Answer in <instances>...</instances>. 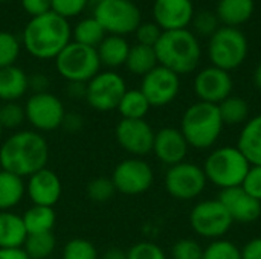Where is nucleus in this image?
<instances>
[{
    "label": "nucleus",
    "instance_id": "obj_32",
    "mask_svg": "<svg viewBox=\"0 0 261 259\" xmlns=\"http://www.w3.org/2000/svg\"><path fill=\"white\" fill-rule=\"evenodd\" d=\"M57 241L52 232L28 235L23 244V250L31 259L49 258L55 250Z\"/></svg>",
    "mask_w": 261,
    "mask_h": 259
},
{
    "label": "nucleus",
    "instance_id": "obj_15",
    "mask_svg": "<svg viewBox=\"0 0 261 259\" xmlns=\"http://www.w3.org/2000/svg\"><path fill=\"white\" fill-rule=\"evenodd\" d=\"M154 131L145 119H121L115 136L118 143L130 154L142 157L153 151Z\"/></svg>",
    "mask_w": 261,
    "mask_h": 259
},
{
    "label": "nucleus",
    "instance_id": "obj_7",
    "mask_svg": "<svg viewBox=\"0 0 261 259\" xmlns=\"http://www.w3.org/2000/svg\"><path fill=\"white\" fill-rule=\"evenodd\" d=\"M208 55L214 67L222 70H234L240 67L248 55L246 37L237 27H219L210 37Z\"/></svg>",
    "mask_w": 261,
    "mask_h": 259
},
{
    "label": "nucleus",
    "instance_id": "obj_9",
    "mask_svg": "<svg viewBox=\"0 0 261 259\" xmlns=\"http://www.w3.org/2000/svg\"><path fill=\"white\" fill-rule=\"evenodd\" d=\"M190 224L202 238L220 240L234 221L220 200H203L191 209Z\"/></svg>",
    "mask_w": 261,
    "mask_h": 259
},
{
    "label": "nucleus",
    "instance_id": "obj_13",
    "mask_svg": "<svg viewBox=\"0 0 261 259\" xmlns=\"http://www.w3.org/2000/svg\"><path fill=\"white\" fill-rule=\"evenodd\" d=\"M154 176L151 166L139 157L121 162L112 174L115 189L125 195L144 194L151 188Z\"/></svg>",
    "mask_w": 261,
    "mask_h": 259
},
{
    "label": "nucleus",
    "instance_id": "obj_2",
    "mask_svg": "<svg viewBox=\"0 0 261 259\" xmlns=\"http://www.w3.org/2000/svg\"><path fill=\"white\" fill-rule=\"evenodd\" d=\"M70 37L72 29L69 21L52 11L32 17L23 31L26 50L38 60H55L70 43Z\"/></svg>",
    "mask_w": 261,
    "mask_h": 259
},
{
    "label": "nucleus",
    "instance_id": "obj_4",
    "mask_svg": "<svg viewBox=\"0 0 261 259\" xmlns=\"http://www.w3.org/2000/svg\"><path fill=\"white\" fill-rule=\"evenodd\" d=\"M223 127L219 107L216 104L199 101L185 110L180 131L190 147L206 150L219 140Z\"/></svg>",
    "mask_w": 261,
    "mask_h": 259
},
{
    "label": "nucleus",
    "instance_id": "obj_39",
    "mask_svg": "<svg viewBox=\"0 0 261 259\" xmlns=\"http://www.w3.org/2000/svg\"><path fill=\"white\" fill-rule=\"evenodd\" d=\"M127 259H167V256L158 244L141 241L130 247L127 252Z\"/></svg>",
    "mask_w": 261,
    "mask_h": 259
},
{
    "label": "nucleus",
    "instance_id": "obj_8",
    "mask_svg": "<svg viewBox=\"0 0 261 259\" xmlns=\"http://www.w3.org/2000/svg\"><path fill=\"white\" fill-rule=\"evenodd\" d=\"M93 17L110 35L124 37L141 24V11L132 0H101L93 6Z\"/></svg>",
    "mask_w": 261,
    "mask_h": 259
},
{
    "label": "nucleus",
    "instance_id": "obj_40",
    "mask_svg": "<svg viewBox=\"0 0 261 259\" xmlns=\"http://www.w3.org/2000/svg\"><path fill=\"white\" fill-rule=\"evenodd\" d=\"M87 3L89 0H52V12L67 20L80 15L86 9Z\"/></svg>",
    "mask_w": 261,
    "mask_h": 259
},
{
    "label": "nucleus",
    "instance_id": "obj_25",
    "mask_svg": "<svg viewBox=\"0 0 261 259\" xmlns=\"http://www.w3.org/2000/svg\"><path fill=\"white\" fill-rule=\"evenodd\" d=\"M128 50H130V46H128L127 40L119 35L106 37L96 47L101 64H104L107 67H119V66L125 64Z\"/></svg>",
    "mask_w": 261,
    "mask_h": 259
},
{
    "label": "nucleus",
    "instance_id": "obj_29",
    "mask_svg": "<svg viewBox=\"0 0 261 259\" xmlns=\"http://www.w3.org/2000/svg\"><path fill=\"white\" fill-rule=\"evenodd\" d=\"M150 107V102L141 90H127L116 110L122 119H144Z\"/></svg>",
    "mask_w": 261,
    "mask_h": 259
},
{
    "label": "nucleus",
    "instance_id": "obj_53",
    "mask_svg": "<svg viewBox=\"0 0 261 259\" xmlns=\"http://www.w3.org/2000/svg\"><path fill=\"white\" fill-rule=\"evenodd\" d=\"M132 2H133V0H132Z\"/></svg>",
    "mask_w": 261,
    "mask_h": 259
},
{
    "label": "nucleus",
    "instance_id": "obj_24",
    "mask_svg": "<svg viewBox=\"0 0 261 259\" xmlns=\"http://www.w3.org/2000/svg\"><path fill=\"white\" fill-rule=\"evenodd\" d=\"M254 0H220L217 6V18L229 27L246 23L254 14Z\"/></svg>",
    "mask_w": 261,
    "mask_h": 259
},
{
    "label": "nucleus",
    "instance_id": "obj_52",
    "mask_svg": "<svg viewBox=\"0 0 261 259\" xmlns=\"http://www.w3.org/2000/svg\"><path fill=\"white\" fill-rule=\"evenodd\" d=\"M0 2H8V0H0Z\"/></svg>",
    "mask_w": 261,
    "mask_h": 259
},
{
    "label": "nucleus",
    "instance_id": "obj_38",
    "mask_svg": "<svg viewBox=\"0 0 261 259\" xmlns=\"http://www.w3.org/2000/svg\"><path fill=\"white\" fill-rule=\"evenodd\" d=\"M171 258L173 259H203L202 246L191 238L179 240L171 247Z\"/></svg>",
    "mask_w": 261,
    "mask_h": 259
},
{
    "label": "nucleus",
    "instance_id": "obj_1",
    "mask_svg": "<svg viewBox=\"0 0 261 259\" xmlns=\"http://www.w3.org/2000/svg\"><path fill=\"white\" fill-rule=\"evenodd\" d=\"M49 147L46 139L37 131H18L0 145V166L3 171L18 177H31L46 168Z\"/></svg>",
    "mask_w": 261,
    "mask_h": 259
},
{
    "label": "nucleus",
    "instance_id": "obj_3",
    "mask_svg": "<svg viewBox=\"0 0 261 259\" xmlns=\"http://www.w3.org/2000/svg\"><path fill=\"white\" fill-rule=\"evenodd\" d=\"M159 66L167 67L176 75L193 72L200 61V44L188 29L164 31L154 46Z\"/></svg>",
    "mask_w": 261,
    "mask_h": 259
},
{
    "label": "nucleus",
    "instance_id": "obj_45",
    "mask_svg": "<svg viewBox=\"0 0 261 259\" xmlns=\"http://www.w3.org/2000/svg\"><path fill=\"white\" fill-rule=\"evenodd\" d=\"M242 259H261V238H254L242 249Z\"/></svg>",
    "mask_w": 261,
    "mask_h": 259
},
{
    "label": "nucleus",
    "instance_id": "obj_34",
    "mask_svg": "<svg viewBox=\"0 0 261 259\" xmlns=\"http://www.w3.org/2000/svg\"><path fill=\"white\" fill-rule=\"evenodd\" d=\"M20 55V41L15 35L0 31V69L14 66Z\"/></svg>",
    "mask_w": 261,
    "mask_h": 259
},
{
    "label": "nucleus",
    "instance_id": "obj_27",
    "mask_svg": "<svg viewBox=\"0 0 261 259\" xmlns=\"http://www.w3.org/2000/svg\"><path fill=\"white\" fill-rule=\"evenodd\" d=\"M125 66H127L128 72H132L135 75L145 76L154 67L159 66L154 47L144 46V44H135L128 50V56H127Z\"/></svg>",
    "mask_w": 261,
    "mask_h": 259
},
{
    "label": "nucleus",
    "instance_id": "obj_44",
    "mask_svg": "<svg viewBox=\"0 0 261 259\" xmlns=\"http://www.w3.org/2000/svg\"><path fill=\"white\" fill-rule=\"evenodd\" d=\"M21 6L29 15L38 17L52 11V0H21Z\"/></svg>",
    "mask_w": 261,
    "mask_h": 259
},
{
    "label": "nucleus",
    "instance_id": "obj_28",
    "mask_svg": "<svg viewBox=\"0 0 261 259\" xmlns=\"http://www.w3.org/2000/svg\"><path fill=\"white\" fill-rule=\"evenodd\" d=\"M21 218H23L28 235L52 232L55 221H57V215L52 208L35 206V205L31 209H28Z\"/></svg>",
    "mask_w": 261,
    "mask_h": 259
},
{
    "label": "nucleus",
    "instance_id": "obj_21",
    "mask_svg": "<svg viewBox=\"0 0 261 259\" xmlns=\"http://www.w3.org/2000/svg\"><path fill=\"white\" fill-rule=\"evenodd\" d=\"M26 237L23 218L9 211H0V249L23 247Z\"/></svg>",
    "mask_w": 261,
    "mask_h": 259
},
{
    "label": "nucleus",
    "instance_id": "obj_42",
    "mask_svg": "<svg viewBox=\"0 0 261 259\" xmlns=\"http://www.w3.org/2000/svg\"><path fill=\"white\" fill-rule=\"evenodd\" d=\"M135 32H136L138 44L154 47L158 44V41H159L164 31L156 23H141Z\"/></svg>",
    "mask_w": 261,
    "mask_h": 259
},
{
    "label": "nucleus",
    "instance_id": "obj_14",
    "mask_svg": "<svg viewBox=\"0 0 261 259\" xmlns=\"http://www.w3.org/2000/svg\"><path fill=\"white\" fill-rule=\"evenodd\" d=\"M139 90L144 93L151 107L168 105L179 95V75L164 66H158L150 73L142 76V84Z\"/></svg>",
    "mask_w": 261,
    "mask_h": 259
},
{
    "label": "nucleus",
    "instance_id": "obj_48",
    "mask_svg": "<svg viewBox=\"0 0 261 259\" xmlns=\"http://www.w3.org/2000/svg\"><path fill=\"white\" fill-rule=\"evenodd\" d=\"M69 95L75 98H86V84L84 82H69Z\"/></svg>",
    "mask_w": 261,
    "mask_h": 259
},
{
    "label": "nucleus",
    "instance_id": "obj_43",
    "mask_svg": "<svg viewBox=\"0 0 261 259\" xmlns=\"http://www.w3.org/2000/svg\"><path fill=\"white\" fill-rule=\"evenodd\" d=\"M242 188L249 195H252L254 198L261 202V165H251V168L242 183Z\"/></svg>",
    "mask_w": 261,
    "mask_h": 259
},
{
    "label": "nucleus",
    "instance_id": "obj_20",
    "mask_svg": "<svg viewBox=\"0 0 261 259\" xmlns=\"http://www.w3.org/2000/svg\"><path fill=\"white\" fill-rule=\"evenodd\" d=\"M188 148L190 145L187 139L184 137L182 131L177 128L167 127L154 134L153 153L162 163L168 166L185 162Z\"/></svg>",
    "mask_w": 261,
    "mask_h": 259
},
{
    "label": "nucleus",
    "instance_id": "obj_51",
    "mask_svg": "<svg viewBox=\"0 0 261 259\" xmlns=\"http://www.w3.org/2000/svg\"><path fill=\"white\" fill-rule=\"evenodd\" d=\"M2 133H3V128H2V125H0V140H2Z\"/></svg>",
    "mask_w": 261,
    "mask_h": 259
},
{
    "label": "nucleus",
    "instance_id": "obj_36",
    "mask_svg": "<svg viewBox=\"0 0 261 259\" xmlns=\"http://www.w3.org/2000/svg\"><path fill=\"white\" fill-rule=\"evenodd\" d=\"M116 189L112 179L96 177L87 185V195L95 203H106L115 195Z\"/></svg>",
    "mask_w": 261,
    "mask_h": 259
},
{
    "label": "nucleus",
    "instance_id": "obj_35",
    "mask_svg": "<svg viewBox=\"0 0 261 259\" xmlns=\"http://www.w3.org/2000/svg\"><path fill=\"white\" fill-rule=\"evenodd\" d=\"M63 259H99L96 247L84 240V238H75L70 240L63 250Z\"/></svg>",
    "mask_w": 261,
    "mask_h": 259
},
{
    "label": "nucleus",
    "instance_id": "obj_22",
    "mask_svg": "<svg viewBox=\"0 0 261 259\" xmlns=\"http://www.w3.org/2000/svg\"><path fill=\"white\" fill-rule=\"evenodd\" d=\"M29 89L28 75L17 66L0 69V101L17 102Z\"/></svg>",
    "mask_w": 261,
    "mask_h": 259
},
{
    "label": "nucleus",
    "instance_id": "obj_17",
    "mask_svg": "<svg viewBox=\"0 0 261 259\" xmlns=\"http://www.w3.org/2000/svg\"><path fill=\"white\" fill-rule=\"evenodd\" d=\"M219 200L226 208L234 223L249 224L261 217V202L249 195L242 186L222 189Z\"/></svg>",
    "mask_w": 261,
    "mask_h": 259
},
{
    "label": "nucleus",
    "instance_id": "obj_41",
    "mask_svg": "<svg viewBox=\"0 0 261 259\" xmlns=\"http://www.w3.org/2000/svg\"><path fill=\"white\" fill-rule=\"evenodd\" d=\"M193 24L197 34L203 37H213L219 29V18L210 11H202L193 17Z\"/></svg>",
    "mask_w": 261,
    "mask_h": 259
},
{
    "label": "nucleus",
    "instance_id": "obj_50",
    "mask_svg": "<svg viewBox=\"0 0 261 259\" xmlns=\"http://www.w3.org/2000/svg\"><path fill=\"white\" fill-rule=\"evenodd\" d=\"M254 82H255V87L261 92V63L257 66L255 69V73H254Z\"/></svg>",
    "mask_w": 261,
    "mask_h": 259
},
{
    "label": "nucleus",
    "instance_id": "obj_37",
    "mask_svg": "<svg viewBox=\"0 0 261 259\" xmlns=\"http://www.w3.org/2000/svg\"><path fill=\"white\" fill-rule=\"evenodd\" d=\"M26 119L24 108L17 102H3L0 105V125L2 128H17Z\"/></svg>",
    "mask_w": 261,
    "mask_h": 259
},
{
    "label": "nucleus",
    "instance_id": "obj_10",
    "mask_svg": "<svg viewBox=\"0 0 261 259\" xmlns=\"http://www.w3.org/2000/svg\"><path fill=\"white\" fill-rule=\"evenodd\" d=\"M206 176L203 168L182 162L168 168L165 174V188L168 194L177 200H193L206 188Z\"/></svg>",
    "mask_w": 261,
    "mask_h": 259
},
{
    "label": "nucleus",
    "instance_id": "obj_11",
    "mask_svg": "<svg viewBox=\"0 0 261 259\" xmlns=\"http://www.w3.org/2000/svg\"><path fill=\"white\" fill-rule=\"evenodd\" d=\"M125 92V81L116 72H99L86 84V99L98 111L118 108Z\"/></svg>",
    "mask_w": 261,
    "mask_h": 259
},
{
    "label": "nucleus",
    "instance_id": "obj_33",
    "mask_svg": "<svg viewBox=\"0 0 261 259\" xmlns=\"http://www.w3.org/2000/svg\"><path fill=\"white\" fill-rule=\"evenodd\" d=\"M203 259H242V249L232 241L214 240L206 249H203Z\"/></svg>",
    "mask_w": 261,
    "mask_h": 259
},
{
    "label": "nucleus",
    "instance_id": "obj_18",
    "mask_svg": "<svg viewBox=\"0 0 261 259\" xmlns=\"http://www.w3.org/2000/svg\"><path fill=\"white\" fill-rule=\"evenodd\" d=\"M153 17L162 31L187 29L193 21L194 8L191 0H156L153 5Z\"/></svg>",
    "mask_w": 261,
    "mask_h": 259
},
{
    "label": "nucleus",
    "instance_id": "obj_30",
    "mask_svg": "<svg viewBox=\"0 0 261 259\" xmlns=\"http://www.w3.org/2000/svg\"><path fill=\"white\" fill-rule=\"evenodd\" d=\"M72 35L75 43L96 49L99 43L106 38V31L95 17H89L76 23Z\"/></svg>",
    "mask_w": 261,
    "mask_h": 259
},
{
    "label": "nucleus",
    "instance_id": "obj_47",
    "mask_svg": "<svg viewBox=\"0 0 261 259\" xmlns=\"http://www.w3.org/2000/svg\"><path fill=\"white\" fill-rule=\"evenodd\" d=\"M0 259H31L23 247L17 249H0Z\"/></svg>",
    "mask_w": 261,
    "mask_h": 259
},
{
    "label": "nucleus",
    "instance_id": "obj_5",
    "mask_svg": "<svg viewBox=\"0 0 261 259\" xmlns=\"http://www.w3.org/2000/svg\"><path fill=\"white\" fill-rule=\"evenodd\" d=\"M249 168L251 163L237 147H222L214 150L203 165L206 180L220 189L242 186Z\"/></svg>",
    "mask_w": 261,
    "mask_h": 259
},
{
    "label": "nucleus",
    "instance_id": "obj_12",
    "mask_svg": "<svg viewBox=\"0 0 261 259\" xmlns=\"http://www.w3.org/2000/svg\"><path fill=\"white\" fill-rule=\"evenodd\" d=\"M24 114L28 122L38 131H54L64 122V105L63 102L49 92L34 93L26 105Z\"/></svg>",
    "mask_w": 261,
    "mask_h": 259
},
{
    "label": "nucleus",
    "instance_id": "obj_19",
    "mask_svg": "<svg viewBox=\"0 0 261 259\" xmlns=\"http://www.w3.org/2000/svg\"><path fill=\"white\" fill-rule=\"evenodd\" d=\"M61 180L60 177L47 168H43L32 174L26 185V192L35 206L54 208L61 197Z\"/></svg>",
    "mask_w": 261,
    "mask_h": 259
},
{
    "label": "nucleus",
    "instance_id": "obj_31",
    "mask_svg": "<svg viewBox=\"0 0 261 259\" xmlns=\"http://www.w3.org/2000/svg\"><path fill=\"white\" fill-rule=\"evenodd\" d=\"M217 107H219L223 125H239V124L248 122L249 105L243 98L229 96L225 101H222Z\"/></svg>",
    "mask_w": 261,
    "mask_h": 259
},
{
    "label": "nucleus",
    "instance_id": "obj_46",
    "mask_svg": "<svg viewBox=\"0 0 261 259\" xmlns=\"http://www.w3.org/2000/svg\"><path fill=\"white\" fill-rule=\"evenodd\" d=\"M28 84H29V87L37 90L35 93H41V92H46L47 78L41 73H37V75H32L31 78L28 76Z\"/></svg>",
    "mask_w": 261,
    "mask_h": 259
},
{
    "label": "nucleus",
    "instance_id": "obj_6",
    "mask_svg": "<svg viewBox=\"0 0 261 259\" xmlns=\"http://www.w3.org/2000/svg\"><path fill=\"white\" fill-rule=\"evenodd\" d=\"M55 67L69 82L87 84L99 73L101 61L95 47L70 41L55 58Z\"/></svg>",
    "mask_w": 261,
    "mask_h": 259
},
{
    "label": "nucleus",
    "instance_id": "obj_26",
    "mask_svg": "<svg viewBox=\"0 0 261 259\" xmlns=\"http://www.w3.org/2000/svg\"><path fill=\"white\" fill-rule=\"evenodd\" d=\"M26 192L23 179L0 169V211H9L15 208Z\"/></svg>",
    "mask_w": 261,
    "mask_h": 259
},
{
    "label": "nucleus",
    "instance_id": "obj_16",
    "mask_svg": "<svg viewBox=\"0 0 261 259\" xmlns=\"http://www.w3.org/2000/svg\"><path fill=\"white\" fill-rule=\"evenodd\" d=\"M194 92L202 102L219 105L222 101L231 96L232 78L229 72L219 67H206L200 70L194 79Z\"/></svg>",
    "mask_w": 261,
    "mask_h": 259
},
{
    "label": "nucleus",
    "instance_id": "obj_49",
    "mask_svg": "<svg viewBox=\"0 0 261 259\" xmlns=\"http://www.w3.org/2000/svg\"><path fill=\"white\" fill-rule=\"evenodd\" d=\"M101 259H127V252H124L122 249H118V247H112L104 252Z\"/></svg>",
    "mask_w": 261,
    "mask_h": 259
},
{
    "label": "nucleus",
    "instance_id": "obj_23",
    "mask_svg": "<svg viewBox=\"0 0 261 259\" xmlns=\"http://www.w3.org/2000/svg\"><path fill=\"white\" fill-rule=\"evenodd\" d=\"M237 148L243 153L251 165H261V114L245 124Z\"/></svg>",
    "mask_w": 261,
    "mask_h": 259
}]
</instances>
